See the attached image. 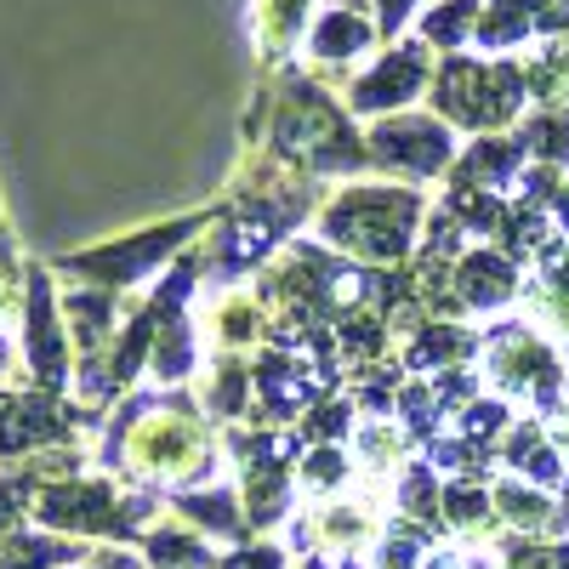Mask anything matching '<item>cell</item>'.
<instances>
[{"label":"cell","mask_w":569,"mask_h":569,"mask_svg":"<svg viewBox=\"0 0 569 569\" xmlns=\"http://www.w3.org/2000/svg\"><path fill=\"white\" fill-rule=\"evenodd\" d=\"M525 69L512 63H467V58H450L439 69V109L456 120V126H507L525 103Z\"/></svg>","instance_id":"6da1fadb"},{"label":"cell","mask_w":569,"mask_h":569,"mask_svg":"<svg viewBox=\"0 0 569 569\" xmlns=\"http://www.w3.org/2000/svg\"><path fill=\"white\" fill-rule=\"evenodd\" d=\"M416 211H421L416 194H399V188H348V194L330 206L325 233L337 246L365 251V257H399Z\"/></svg>","instance_id":"7a4b0ae2"},{"label":"cell","mask_w":569,"mask_h":569,"mask_svg":"<svg viewBox=\"0 0 569 569\" xmlns=\"http://www.w3.org/2000/svg\"><path fill=\"white\" fill-rule=\"evenodd\" d=\"M433 46L427 40H405V46H393L388 58H376L359 80H353V91H348V109H359V114H388V109H405L410 98H421V86H427V69H433Z\"/></svg>","instance_id":"3957f363"},{"label":"cell","mask_w":569,"mask_h":569,"mask_svg":"<svg viewBox=\"0 0 569 569\" xmlns=\"http://www.w3.org/2000/svg\"><path fill=\"white\" fill-rule=\"evenodd\" d=\"M450 131L433 114H393L370 131V154L382 166H399L410 177H433L439 166H450Z\"/></svg>","instance_id":"277c9868"},{"label":"cell","mask_w":569,"mask_h":569,"mask_svg":"<svg viewBox=\"0 0 569 569\" xmlns=\"http://www.w3.org/2000/svg\"><path fill=\"white\" fill-rule=\"evenodd\" d=\"M547 29H569V0H485V18L472 40L518 46L525 34H547Z\"/></svg>","instance_id":"5b68a950"},{"label":"cell","mask_w":569,"mask_h":569,"mask_svg":"<svg viewBox=\"0 0 569 569\" xmlns=\"http://www.w3.org/2000/svg\"><path fill=\"white\" fill-rule=\"evenodd\" d=\"M376 34H382V29H376V23L353 7V0H342V7H330V12L313 23V34H308V58L325 63V69H330V63H353Z\"/></svg>","instance_id":"8992f818"},{"label":"cell","mask_w":569,"mask_h":569,"mask_svg":"<svg viewBox=\"0 0 569 569\" xmlns=\"http://www.w3.org/2000/svg\"><path fill=\"white\" fill-rule=\"evenodd\" d=\"M308 7H313V0H257L251 23H257V40H262V58L268 63H279L297 46V34L308 23Z\"/></svg>","instance_id":"52a82bcc"},{"label":"cell","mask_w":569,"mask_h":569,"mask_svg":"<svg viewBox=\"0 0 569 569\" xmlns=\"http://www.w3.org/2000/svg\"><path fill=\"white\" fill-rule=\"evenodd\" d=\"M479 18H485V0H445L439 12L421 18V40L427 46H461L467 29L479 34Z\"/></svg>","instance_id":"ba28073f"},{"label":"cell","mask_w":569,"mask_h":569,"mask_svg":"<svg viewBox=\"0 0 569 569\" xmlns=\"http://www.w3.org/2000/svg\"><path fill=\"white\" fill-rule=\"evenodd\" d=\"M416 7H421V0H376V29H382V34H399V29L416 18Z\"/></svg>","instance_id":"9c48e42d"}]
</instances>
